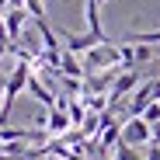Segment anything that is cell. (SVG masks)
Masks as SVG:
<instances>
[{"mask_svg":"<svg viewBox=\"0 0 160 160\" xmlns=\"http://www.w3.org/2000/svg\"><path fill=\"white\" fill-rule=\"evenodd\" d=\"M28 7H7L4 11V24H7V35H11V42H18L24 32H28Z\"/></svg>","mask_w":160,"mask_h":160,"instance_id":"obj_3","label":"cell"},{"mask_svg":"<svg viewBox=\"0 0 160 160\" xmlns=\"http://www.w3.org/2000/svg\"><path fill=\"white\" fill-rule=\"evenodd\" d=\"M143 118H146L150 125H160V101H153V104H150V108L143 112Z\"/></svg>","mask_w":160,"mask_h":160,"instance_id":"obj_14","label":"cell"},{"mask_svg":"<svg viewBox=\"0 0 160 160\" xmlns=\"http://www.w3.org/2000/svg\"><path fill=\"white\" fill-rule=\"evenodd\" d=\"M70 112L66 108H59V104H56V108H49L45 112V129H49V136H63V132L70 129Z\"/></svg>","mask_w":160,"mask_h":160,"instance_id":"obj_6","label":"cell"},{"mask_svg":"<svg viewBox=\"0 0 160 160\" xmlns=\"http://www.w3.org/2000/svg\"><path fill=\"white\" fill-rule=\"evenodd\" d=\"M35 32L42 35V42H45V49H52V52H63V49H59V38L52 35V28H49V21H35Z\"/></svg>","mask_w":160,"mask_h":160,"instance_id":"obj_11","label":"cell"},{"mask_svg":"<svg viewBox=\"0 0 160 160\" xmlns=\"http://www.w3.org/2000/svg\"><path fill=\"white\" fill-rule=\"evenodd\" d=\"M125 42H132V45H160V28H153V32H132V35H125Z\"/></svg>","mask_w":160,"mask_h":160,"instance_id":"obj_10","label":"cell"},{"mask_svg":"<svg viewBox=\"0 0 160 160\" xmlns=\"http://www.w3.org/2000/svg\"><path fill=\"white\" fill-rule=\"evenodd\" d=\"M98 4H108V0H98Z\"/></svg>","mask_w":160,"mask_h":160,"instance_id":"obj_19","label":"cell"},{"mask_svg":"<svg viewBox=\"0 0 160 160\" xmlns=\"http://www.w3.org/2000/svg\"><path fill=\"white\" fill-rule=\"evenodd\" d=\"M4 94H7V77H0V112H4Z\"/></svg>","mask_w":160,"mask_h":160,"instance_id":"obj_16","label":"cell"},{"mask_svg":"<svg viewBox=\"0 0 160 160\" xmlns=\"http://www.w3.org/2000/svg\"><path fill=\"white\" fill-rule=\"evenodd\" d=\"M59 35L66 38V49H70V52H77V56H80V52H91L94 45H104V42H101L98 35H91V32H87V35H73V32L59 28Z\"/></svg>","mask_w":160,"mask_h":160,"instance_id":"obj_5","label":"cell"},{"mask_svg":"<svg viewBox=\"0 0 160 160\" xmlns=\"http://www.w3.org/2000/svg\"><path fill=\"white\" fill-rule=\"evenodd\" d=\"M24 4H28V0H11V4H7V7H24Z\"/></svg>","mask_w":160,"mask_h":160,"instance_id":"obj_18","label":"cell"},{"mask_svg":"<svg viewBox=\"0 0 160 160\" xmlns=\"http://www.w3.org/2000/svg\"><path fill=\"white\" fill-rule=\"evenodd\" d=\"M157 63H160V59H157Z\"/></svg>","mask_w":160,"mask_h":160,"instance_id":"obj_21","label":"cell"},{"mask_svg":"<svg viewBox=\"0 0 160 160\" xmlns=\"http://www.w3.org/2000/svg\"><path fill=\"white\" fill-rule=\"evenodd\" d=\"M153 146H160V125H153Z\"/></svg>","mask_w":160,"mask_h":160,"instance_id":"obj_17","label":"cell"},{"mask_svg":"<svg viewBox=\"0 0 160 160\" xmlns=\"http://www.w3.org/2000/svg\"><path fill=\"white\" fill-rule=\"evenodd\" d=\"M139 87V70H125V73H118V80H115V87L108 91V101L115 104V101H122L129 91H136Z\"/></svg>","mask_w":160,"mask_h":160,"instance_id":"obj_4","label":"cell"},{"mask_svg":"<svg viewBox=\"0 0 160 160\" xmlns=\"http://www.w3.org/2000/svg\"><path fill=\"white\" fill-rule=\"evenodd\" d=\"M28 91H32V98L42 104V108H56V98H52V91L49 87H42V80L32 73V80H28Z\"/></svg>","mask_w":160,"mask_h":160,"instance_id":"obj_9","label":"cell"},{"mask_svg":"<svg viewBox=\"0 0 160 160\" xmlns=\"http://www.w3.org/2000/svg\"><path fill=\"white\" fill-rule=\"evenodd\" d=\"M115 70V66H122V45H115V42H104V45H94L91 52H87V59H84V70L87 73H101V70Z\"/></svg>","mask_w":160,"mask_h":160,"instance_id":"obj_1","label":"cell"},{"mask_svg":"<svg viewBox=\"0 0 160 160\" xmlns=\"http://www.w3.org/2000/svg\"><path fill=\"white\" fill-rule=\"evenodd\" d=\"M84 18H87V32L98 35L101 42H108V35H104V28H101V4L98 0H84Z\"/></svg>","mask_w":160,"mask_h":160,"instance_id":"obj_7","label":"cell"},{"mask_svg":"<svg viewBox=\"0 0 160 160\" xmlns=\"http://www.w3.org/2000/svg\"><path fill=\"white\" fill-rule=\"evenodd\" d=\"M122 143L129 146H150L153 143V125L139 115V118H125L122 122Z\"/></svg>","mask_w":160,"mask_h":160,"instance_id":"obj_2","label":"cell"},{"mask_svg":"<svg viewBox=\"0 0 160 160\" xmlns=\"http://www.w3.org/2000/svg\"><path fill=\"white\" fill-rule=\"evenodd\" d=\"M146 160H160V146L150 143V146H146Z\"/></svg>","mask_w":160,"mask_h":160,"instance_id":"obj_15","label":"cell"},{"mask_svg":"<svg viewBox=\"0 0 160 160\" xmlns=\"http://www.w3.org/2000/svg\"><path fill=\"white\" fill-rule=\"evenodd\" d=\"M24 7H28V14H32L35 21H45V7H42V0H28Z\"/></svg>","mask_w":160,"mask_h":160,"instance_id":"obj_13","label":"cell"},{"mask_svg":"<svg viewBox=\"0 0 160 160\" xmlns=\"http://www.w3.org/2000/svg\"><path fill=\"white\" fill-rule=\"evenodd\" d=\"M77 160H84V157H77Z\"/></svg>","mask_w":160,"mask_h":160,"instance_id":"obj_20","label":"cell"},{"mask_svg":"<svg viewBox=\"0 0 160 160\" xmlns=\"http://www.w3.org/2000/svg\"><path fill=\"white\" fill-rule=\"evenodd\" d=\"M115 160H143V153H139V146L118 143V146H115Z\"/></svg>","mask_w":160,"mask_h":160,"instance_id":"obj_12","label":"cell"},{"mask_svg":"<svg viewBox=\"0 0 160 160\" xmlns=\"http://www.w3.org/2000/svg\"><path fill=\"white\" fill-rule=\"evenodd\" d=\"M59 73H63V77H73V80L87 77L84 63H80V59H77V52H70V49H63V63H59Z\"/></svg>","mask_w":160,"mask_h":160,"instance_id":"obj_8","label":"cell"}]
</instances>
